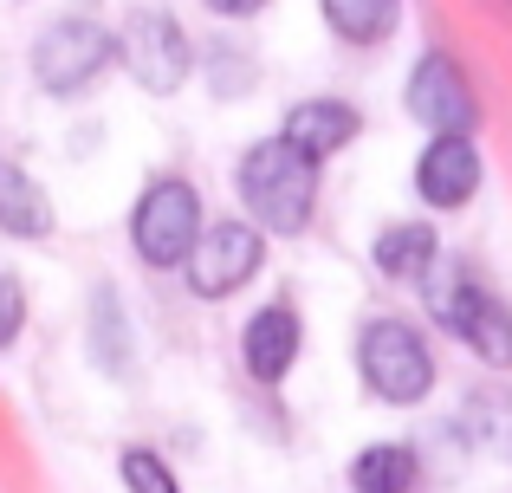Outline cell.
Listing matches in <instances>:
<instances>
[{"mask_svg":"<svg viewBox=\"0 0 512 493\" xmlns=\"http://www.w3.org/2000/svg\"><path fill=\"white\" fill-rule=\"evenodd\" d=\"M111 59H117V33H104V26L85 20V13L52 20L46 33L33 39V78H39V91H52V98H85V91L111 72Z\"/></svg>","mask_w":512,"mask_h":493,"instance_id":"4","label":"cell"},{"mask_svg":"<svg viewBox=\"0 0 512 493\" xmlns=\"http://www.w3.org/2000/svg\"><path fill=\"white\" fill-rule=\"evenodd\" d=\"M201 195H195V182H182V176H156L150 189L137 195V208H130V247H137V260L143 266H188V253H195L201 241Z\"/></svg>","mask_w":512,"mask_h":493,"instance_id":"3","label":"cell"},{"mask_svg":"<svg viewBox=\"0 0 512 493\" xmlns=\"http://www.w3.org/2000/svg\"><path fill=\"white\" fill-rule=\"evenodd\" d=\"M20 325H26V292H20L13 273H0V351L20 338Z\"/></svg>","mask_w":512,"mask_h":493,"instance_id":"17","label":"cell"},{"mask_svg":"<svg viewBox=\"0 0 512 493\" xmlns=\"http://www.w3.org/2000/svg\"><path fill=\"white\" fill-rule=\"evenodd\" d=\"M234 189L266 234H299V228H312V208H318V163L299 156L286 137L253 143L234 169Z\"/></svg>","mask_w":512,"mask_h":493,"instance_id":"1","label":"cell"},{"mask_svg":"<svg viewBox=\"0 0 512 493\" xmlns=\"http://www.w3.org/2000/svg\"><path fill=\"white\" fill-rule=\"evenodd\" d=\"M208 7H214V13H227V20H240V13H260L266 0H208Z\"/></svg>","mask_w":512,"mask_h":493,"instance_id":"18","label":"cell"},{"mask_svg":"<svg viewBox=\"0 0 512 493\" xmlns=\"http://www.w3.org/2000/svg\"><path fill=\"white\" fill-rule=\"evenodd\" d=\"M0 234H20V241L52 234V202L20 163H0Z\"/></svg>","mask_w":512,"mask_h":493,"instance_id":"12","label":"cell"},{"mask_svg":"<svg viewBox=\"0 0 512 493\" xmlns=\"http://www.w3.org/2000/svg\"><path fill=\"white\" fill-rule=\"evenodd\" d=\"M117 59L130 65V78H137L143 91L169 98V91L188 85V65H195V52H188V33L175 26V13L143 7V13H130L124 39H117Z\"/></svg>","mask_w":512,"mask_h":493,"instance_id":"6","label":"cell"},{"mask_svg":"<svg viewBox=\"0 0 512 493\" xmlns=\"http://www.w3.org/2000/svg\"><path fill=\"white\" fill-rule=\"evenodd\" d=\"M435 228H422V221H396V228H383L376 234V273H389V279H422L428 266H435Z\"/></svg>","mask_w":512,"mask_h":493,"instance_id":"14","label":"cell"},{"mask_svg":"<svg viewBox=\"0 0 512 493\" xmlns=\"http://www.w3.org/2000/svg\"><path fill=\"white\" fill-rule=\"evenodd\" d=\"M240 364L253 383H279L299 364V312L292 305H260L240 331Z\"/></svg>","mask_w":512,"mask_h":493,"instance_id":"10","label":"cell"},{"mask_svg":"<svg viewBox=\"0 0 512 493\" xmlns=\"http://www.w3.org/2000/svg\"><path fill=\"white\" fill-rule=\"evenodd\" d=\"M435 318L480 357V364H493V370L512 364V312L487 286H474V279H441L435 286Z\"/></svg>","mask_w":512,"mask_h":493,"instance_id":"7","label":"cell"},{"mask_svg":"<svg viewBox=\"0 0 512 493\" xmlns=\"http://www.w3.org/2000/svg\"><path fill=\"white\" fill-rule=\"evenodd\" d=\"M350 487L357 493H409L415 487V448L402 442H376L350 461Z\"/></svg>","mask_w":512,"mask_h":493,"instance_id":"15","label":"cell"},{"mask_svg":"<svg viewBox=\"0 0 512 493\" xmlns=\"http://www.w3.org/2000/svg\"><path fill=\"white\" fill-rule=\"evenodd\" d=\"M480 189V150L474 137H435L415 156V195L428 208H467Z\"/></svg>","mask_w":512,"mask_h":493,"instance_id":"9","label":"cell"},{"mask_svg":"<svg viewBox=\"0 0 512 493\" xmlns=\"http://www.w3.org/2000/svg\"><path fill=\"white\" fill-rule=\"evenodd\" d=\"M402 104H409L415 124H428L435 137H474V85H467V72L448 59V52H422L409 72V91H402Z\"/></svg>","mask_w":512,"mask_h":493,"instance_id":"8","label":"cell"},{"mask_svg":"<svg viewBox=\"0 0 512 493\" xmlns=\"http://www.w3.org/2000/svg\"><path fill=\"white\" fill-rule=\"evenodd\" d=\"M357 370H363V390L389 409H409L435 390V351L409 318H370L357 338Z\"/></svg>","mask_w":512,"mask_h":493,"instance_id":"2","label":"cell"},{"mask_svg":"<svg viewBox=\"0 0 512 493\" xmlns=\"http://www.w3.org/2000/svg\"><path fill=\"white\" fill-rule=\"evenodd\" d=\"M124 487L130 493H182V487H175V474L150 455V448H124Z\"/></svg>","mask_w":512,"mask_h":493,"instance_id":"16","label":"cell"},{"mask_svg":"<svg viewBox=\"0 0 512 493\" xmlns=\"http://www.w3.org/2000/svg\"><path fill=\"white\" fill-rule=\"evenodd\" d=\"M357 130H363L357 104H344V98H305V104H292V111H286V130H279V137H286L299 156L325 163V156L344 150V143H357Z\"/></svg>","mask_w":512,"mask_h":493,"instance_id":"11","label":"cell"},{"mask_svg":"<svg viewBox=\"0 0 512 493\" xmlns=\"http://www.w3.org/2000/svg\"><path fill=\"white\" fill-rule=\"evenodd\" d=\"M318 7L344 46H383L402 20V0H318Z\"/></svg>","mask_w":512,"mask_h":493,"instance_id":"13","label":"cell"},{"mask_svg":"<svg viewBox=\"0 0 512 493\" xmlns=\"http://www.w3.org/2000/svg\"><path fill=\"white\" fill-rule=\"evenodd\" d=\"M260 266H266V228H247V221H208L195 253H188V266H182V279H188L195 299H227V292H240Z\"/></svg>","mask_w":512,"mask_h":493,"instance_id":"5","label":"cell"}]
</instances>
